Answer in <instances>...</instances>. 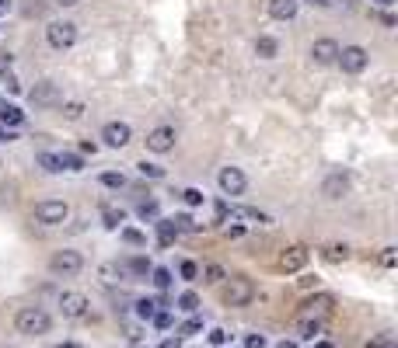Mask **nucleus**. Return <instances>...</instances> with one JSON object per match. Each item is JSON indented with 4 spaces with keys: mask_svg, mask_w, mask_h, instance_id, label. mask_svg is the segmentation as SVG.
Masks as SVG:
<instances>
[{
    "mask_svg": "<svg viewBox=\"0 0 398 348\" xmlns=\"http://www.w3.org/2000/svg\"><path fill=\"white\" fill-rule=\"evenodd\" d=\"M122 241H126V244H133V248H143V244H147V237H143L140 230H133V227H126V230H122Z\"/></svg>",
    "mask_w": 398,
    "mask_h": 348,
    "instance_id": "nucleus-28",
    "label": "nucleus"
},
{
    "mask_svg": "<svg viewBox=\"0 0 398 348\" xmlns=\"http://www.w3.org/2000/svg\"><path fill=\"white\" fill-rule=\"evenodd\" d=\"M224 289H220V303L231 307V310H241L255 300V282L248 275H224Z\"/></svg>",
    "mask_w": 398,
    "mask_h": 348,
    "instance_id": "nucleus-1",
    "label": "nucleus"
},
{
    "mask_svg": "<svg viewBox=\"0 0 398 348\" xmlns=\"http://www.w3.org/2000/svg\"><path fill=\"white\" fill-rule=\"evenodd\" d=\"M21 122H25V112H21V108L7 105V108L0 112V126H11V129H14V126H21Z\"/></svg>",
    "mask_w": 398,
    "mask_h": 348,
    "instance_id": "nucleus-19",
    "label": "nucleus"
},
{
    "mask_svg": "<svg viewBox=\"0 0 398 348\" xmlns=\"http://www.w3.org/2000/svg\"><path fill=\"white\" fill-rule=\"evenodd\" d=\"M224 279V268L220 265H206V282H220Z\"/></svg>",
    "mask_w": 398,
    "mask_h": 348,
    "instance_id": "nucleus-40",
    "label": "nucleus"
},
{
    "mask_svg": "<svg viewBox=\"0 0 398 348\" xmlns=\"http://www.w3.org/2000/svg\"><path fill=\"white\" fill-rule=\"evenodd\" d=\"M245 348H266V338H262V335H248V338H245Z\"/></svg>",
    "mask_w": 398,
    "mask_h": 348,
    "instance_id": "nucleus-43",
    "label": "nucleus"
},
{
    "mask_svg": "<svg viewBox=\"0 0 398 348\" xmlns=\"http://www.w3.org/2000/svg\"><path fill=\"white\" fill-rule=\"evenodd\" d=\"M56 157H60V168L63 171H84V161L77 154H56Z\"/></svg>",
    "mask_w": 398,
    "mask_h": 348,
    "instance_id": "nucleus-22",
    "label": "nucleus"
},
{
    "mask_svg": "<svg viewBox=\"0 0 398 348\" xmlns=\"http://www.w3.org/2000/svg\"><path fill=\"white\" fill-rule=\"evenodd\" d=\"M88 310H91V303H88L84 293H63L60 296V314L67 321H81V317H88Z\"/></svg>",
    "mask_w": 398,
    "mask_h": 348,
    "instance_id": "nucleus-8",
    "label": "nucleus"
},
{
    "mask_svg": "<svg viewBox=\"0 0 398 348\" xmlns=\"http://www.w3.org/2000/svg\"><path fill=\"white\" fill-rule=\"evenodd\" d=\"M196 307H199V296H196V293H182V296H179V310H186V314H196Z\"/></svg>",
    "mask_w": 398,
    "mask_h": 348,
    "instance_id": "nucleus-27",
    "label": "nucleus"
},
{
    "mask_svg": "<svg viewBox=\"0 0 398 348\" xmlns=\"http://www.w3.org/2000/svg\"><path fill=\"white\" fill-rule=\"evenodd\" d=\"M150 321H154V328H158V331H168V328H172V314H168V310H161V314H154Z\"/></svg>",
    "mask_w": 398,
    "mask_h": 348,
    "instance_id": "nucleus-35",
    "label": "nucleus"
},
{
    "mask_svg": "<svg viewBox=\"0 0 398 348\" xmlns=\"http://www.w3.org/2000/svg\"><path fill=\"white\" fill-rule=\"evenodd\" d=\"M28 98H32V105H56L60 101V91L53 81H39V84L28 91Z\"/></svg>",
    "mask_w": 398,
    "mask_h": 348,
    "instance_id": "nucleus-15",
    "label": "nucleus"
},
{
    "mask_svg": "<svg viewBox=\"0 0 398 348\" xmlns=\"http://www.w3.org/2000/svg\"><path fill=\"white\" fill-rule=\"evenodd\" d=\"M332 310H335V296H332V293L307 296L297 310V328L300 324H325V321L332 317Z\"/></svg>",
    "mask_w": 398,
    "mask_h": 348,
    "instance_id": "nucleus-3",
    "label": "nucleus"
},
{
    "mask_svg": "<svg viewBox=\"0 0 398 348\" xmlns=\"http://www.w3.org/2000/svg\"><path fill=\"white\" fill-rule=\"evenodd\" d=\"M335 63L342 67V74H364L367 70V63H371V56H367V49L364 46H342L339 49V56H335Z\"/></svg>",
    "mask_w": 398,
    "mask_h": 348,
    "instance_id": "nucleus-7",
    "label": "nucleus"
},
{
    "mask_svg": "<svg viewBox=\"0 0 398 348\" xmlns=\"http://www.w3.org/2000/svg\"><path fill=\"white\" fill-rule=\"evenodd\" d=\"M227 213H231V220H248V223H259V227H262V223H269V216H266V213H259V209H245V206H231Z\"/></svg>",
    "mask_w": 398,
    "mask_h": 348,
    "instance_id": "nucleus-18",
    "label": "nucleus"
},
{
    "mask_svg": "<svg viewBox=\"0 0 398 348\" xmlns=\"http://www.w3.org/2000/svg\"><path fill=\"white\" fill-rule=\"evenodd\" d=\"M101 140H105V147L122 150V147L133 140V129H129V122H105V126H101Z\"/></svg>",
    "mask_w": 398,
    "mask_h": 348,
    "instance_id": "nucleus-9",
    "label": "nucleus"
},
{
    "mask_svg": "<svg viewBox=\"0 0 398 348\" xmlns=\"http://www.w3.org/2000/svg\"><path fill=\"white\" fill-rule=\"evenodd\" d=\"M158 234H161V244H165V248L179 237V230H175V223H172V220H161V223H158Z\"/></svg>",
    "mask_w": 398,
    "mask_h": 348,
    "instance_id": "nucleus-23",
    "label": "nucleus"
},
{
    "mask_svg": "<svg viewBox=\"0 0 398 348\" xmlns=\"http://www.w3.org/2000/svg\"><path fill=\"white\" fill-rule=\"evenodd\" d=\"M311 258V251L304 248V244H290V248H283L280 251V258H276V268L280 272H300L304 265Z\"/></svg>",
    "mask_w": 398,
    "mask_h": 348,
    "instance_id": "nucleus-10",
    "label": "nucleus"
},
{
    "mask_svg": "<svg viewBox=\"0 0 398 348\" xmlns=\"http://www.w3.org/2000/svg\"><path fill=\"white\" fill-rule=\"evenodd\" d=\"M53 348H81L77 342H63V345H53Z\"/></svg>",
    "mask_w": 398,
    "mask_h": 348,
    "instance_id": "nucleus-50",
    "label": "nucleus"
},
{
    "mask_svg": "<svg viewBox=\"0 0 398 348\" xmlns=\"http://www.w3.org/2000/svg\"><path fill=\"white\" fill-rule=\"evenodd\" d=\"M53 4H56V7H77L81 0H53Z\"/></svg>",
    "mask_w": 398,
    "mask_h": 348,
    "instance_id": "nucleus-48",
    "label": "nucleus"
},
{
    "mask_svg": "<svg viewBox=\"0 0 398 348\" xmlns=\"http://www.w3.org/2000/svg\"><path fill=\"white\" fill-rule=\"evenodd\" d=\"M364 348H398V345H395V338H392V335H374V338H371Z\"/></svg>",
    "mask_w": 398,
    "mask_h": 348,
    "instance_id": "nucleus-32",
    "label": "nucleus"
},
{
    "mask_svg": "<svg viewBox=\"0 0 398 348\" xmlns=\"http://www.w3.org/2000/svg\"><path fill=\"white\" fill-rule=\"evenodd\" d=\"M297 0H269L266 4V11H269V18L273 21H294L297 18Z\"/></svg>",
    "mask_w": 398,
    "mask_h": 348,
    "instance_id": "nucleus-16",
    "label": "nucleus"
},
{
    "mask_svg": "<svg viewBox=\"0 0 398 348\" xmlns=\"http://www.w3.org/2000/svg\"><path fill=\"white\" fill-rule=\"evenodd\" d=\"M154 307H158V300H136V317H140V321H150V317L158 314Z\"/></svg>",
    "mask_w": 398,
    "mask_h": 348,
    "instance_id": "nucleus-26",
    "label": "nucleus"
},
{
    "mask_svg": "<svg viewBox=\"0 0 398 348\" xmlns=\"http://www.w3.org/2000/svg\"><path fill=\"white\" fill-rule=\"evenodd\" d=\"M67 216H70V206H67L63 199H42V202H35V209H32V220L42 223V227H63Z\"/></svg>",
    "mask_w": 398,
    "mask_h": 348,
    "instance_id": "nucleus-4",
    "label": "nucleus"
},
{
    "mask_svg": "<svg viewBox=\"0 0 398 348\" xmlns=\"http://www.w3.org/2000/svg\"><path fill=\"white\" fill-rule=\"evenodd\" d=\"M11 140H14V133H11V129H4V126H0V143H11Z\"/></svg>",
    "mask_w": 398,
    "mask_h": 348,
    "instance_id": "nucleus-47",
    "label": "nucleus"
},
{
    "mask_svg": "<svg viewBox=\"0 0 398 348\" xmlns=\"http://www.w3.org/2000/svg\"><path fill=\"white\" fill-rule=\"evenodd\" d=\"M346 192H349V174H346V171H332L325 181H321V195H325V199H332V202H335V199H342Z\"/></svg>",
    "mask_w": 398,
    "mask_h": 348,
    "instance_id": "nucleus-14",
    "label": "nucleus"
},
{
    "mask_svg": "<svg viewBox=\"0 0 398 348\" xmlns=\"http://www.w3.org/2000/svg\"><path fill=\"white\" fill-rule=\"evenodd\" d=\"M179 272H182V279H186V282H196L199 265H196V261H182V268H179Z\"/></svg>",
    "mask_w": 398,
    "mask_h": 348,
    "instance_id": "nucleus-34",
    "label": "nucleus"
},
{
    "mask_svg": "<svg viewBox=\"0 0 398 348\" xmlns=\"http://www.w3.org/2000/svg\"><path fill=\"white\" fill-rule=\"evenodd\" d=\"M307 4H314V7H332V0H307Z\"/></svg>",
    "mask_w": 398,
    "mask_h": 348,
    "instance_id": "nucleus-49",
    "label": "nucleus"
},
{
    "mask_svg": "<svg viewBox=\"0 0 398 348\" xmlns=\"http://www.w3.org/2000/svg\"><path fill=\"white\" fill-rule=\"evenodd\" d=\"M140 174H143V178H165V168H158V164H147V161H143V164H140Z\"/></svg>",
    "mask_w": 398,
    "mask_h": 348,
    "instance_id": "nucleus-37",
    "label": "nucleus"
},
{
    "mask_svg": "<svg viewBox=\"0 0 398 348\" xmlns=\"http://www.w3.org/2000/svg\"><path fill=\"white\" fill-rule=\"evenodd\" d=\"M150 275H154V286L158 289H168L172 286V272L168 268H150Z\"/></svg>",
    "mask_w": 398,
    "mask_h": 348,
    "instance_id": "nucleus-29",
    "label": "nucleus"
},
{
    "mask_svg": "<svg viewBox=\"0 0 398 348\" xmlns=\"http://www.w3.org/2000/svg\"><path fill=\"white\" fill-rule=\"evenodd\" d=\"M276 348H297V342H280Z\"/></svg>",
    "mask_w": 398,
    "mask_h": 348,
    "instance_id": "nucleus-52",
    "label": "nucleus"
},
{
    "mask_svg": "<svg viewBox=\"0 0 398 348\" xmlns=\"http://www.w3.org/2000/svg\"><path fill=\"white\" fill-rule=\"evenodd\" d=\"M11 63H14V56H11V53H0V74L11 70Z\"/></svg>",
    "mask_w": 398,
    "mask_h": 348,
    "instance_id": "nucleus-45",
    "label": "nucleus"
},
{
    "mask_svg": "<svg viewBox=\"0 0 398 348\" xmlns=\"http://www.w3.org/2000/svg\"><path fill=\"white\" fill-rule=\"evenodd\" d=\"M217 185H220V192H224V195H241V192L248 188V178H245L241 168H220V174H217Z\"/></svg>",
    "mask_w": 398,
    "mask_h": 348,
    "instance_id": "nucleus-11",
    "label": "nucleus"
},
{
    "mask_svg": "<svg viewBox=\"0 0 398 348\" xmlns=\"http://www.w3.org/2000/svg\"><path fill=\"white\" fill-rule=\"evenodd\" d=\"M46 42L53 49H70L77 42V25L74 21H49L46 25Z\"/></svg>",
    "mask_w": 398,
    "mask_h": 348,
    "instance_id": "nucleus-6",
    "label": "nucleus"
},
{
    "mask_svg": "<svg viewBox=\"0 0 398 348\" xmlns=\"http://www.w3.org/2000/svg\"><path fill=\"white\" fill-rule=\"evenodd\" d=\"M0 81H4V84H7V91H14V94H18V91H21V84H18V77H14V74H7V70H4V74H0Z\"/></svg>",
    "mask_w": 398,
    "mask_h": 348,
    "instance_id": "nucleus-42",
    "label": "nucleus"
},
{
    "mask_svg": "<svg viewBox=\"0 0 398 348\" xmlns=\"http://www.w3.org/2000/svg\"><path fill=\"white\" fill-rule=\"evenodd\" d=\"M196 331H203V321H199V317H193V321H186V324L179 328V338H193Z\"/></svg>",
    "mask_w": 398,
    "mask_h": 348,
    "instance_id": "nucleus-30",
    "label": "nucleus"
},
{
    "mask_svg": "<svg viewBox=\"0 0 398 348\" xmlns=\"http://www.w3.org/2000/svg\"><path fill=\"white\" fill-rule=\"evenodd\" d=\"M276 53H280V42L273 35H259L255 39V56L259 60H276Z\"/></svg>",
    "mask_w": 398,
    "mask_h": 348,
    "instance_id": "nucleus-17",
    "label": "nucleus"
},
{
    "mask_svg": "<svg viewBox=\"0 0 398 348\" xmlns=\"http://www.w3.org/2000/svg\"><path fill=\"white\" fill-rule=\"evenodd\" d=\"M335 56H339V42L335 39H318L311 46V63H318V67H332Z\"/></svg>",
    "mask_w": 398,
    "mask_h": 348,
    "instance_id": "nucleus-13",
    "label": "nucleus"
},
{
    "mask_svg": "<svg viewBox=\"0 0 398 348\" xmlns=\"http://www.w3.org/2000/svg\"><path fill=\"white\" fill-rule=\"evenodd\" d=\"M101 185H105V188H122V185H126V178H122V174H115V171H105V174H101Z\"/></svg>",
    "mask_w": 398,
    "mask_h": 348,
    "instance_id": "nucleus-33",
    "label": "nucleus"
},
{
    "mask_svg": "<svg viewBox=\"0 0 398 348\" xmlns=\"http://www.w3.org/2000/svg\"><path fill=\"white\" fill-rule=\"evenodd\" d=\"M314 348H335L332 342H314Z\"/></svg>",
    "mask_w": 398,
    "mask_h": 348,
    "instance_id": "nucleus-53",
    "label": "nucleus"
},
{
    "mask_svg": "<svg viewBox=\"0 0 398 348\" xmlns=\"http://www.w3.org/2000/svg\"><path fill=\"white\" fill-rule=\"evenodd\" d=\"M14 328H18V335H25V338H39V335H46V331L53 328V317H49L42 307H21V310L14 314Z\"/></svg>",
    "mask_w": 398,
    "mask_h": 348,
    "instance_id": "nucleus-2",
    "label": "nucleus"
},
{
    "mask_svg": "<svg viewBox=\"0 0 398 348\" xmlns=\"http://www.w3.org/2000/svg\"><path fill=\"white\" fill-rule=\"evenodd\" d=\"M147 150H150V154H168V150H175V129H172V126L150 129V133H147Z\"/></svg>",
    "mask_w": 398,
    "mask_h": 348,
    "instance_id": "nucleus-12",
    "label": "nucleus"
},
{
    "mask_svg": "<svg viewBox=\"0 0 398 348\" xmlns=\"http://www.w3.org/2000/svg\"><path fill=\"white\" fill-rule=\"evenodd\" d=\"M122 272H129V275H147V272H150V261L147 258H129V261H122Z\"/></svg>",
    "mask_w": 398,
    "mask_h": 348,
    "instance_id": "nucleus-20",
    "label": "nucleus"
},
{
    "mask_svg": "<svg viewBox=\"0 0 398 348\" xmlns=\"http://www.w3.org/2000/svg\"><path fill=\"white\" fill-rule=\"evenodd\" d=\"M158 348H182V338H179V335H175V338H165Z\"/></svg>",
    "mask_w": 398,
    "mask_h": 348,
    "instance_id": "nucleus-46",
    "label": "nucleus"
},
{
    "mask_svg": "<svg viewBox=\"0 0 398 348\" xmlns=\"http://www.w3.org/2000/svg\"><path fill=\"white\" fill-rule=\"evenodd\" d=\"M210 345H227V331H220V328H213V331H210Z\"/></svg>",
    "mask_w": 398,
    "mask_h": 348,
    "instance_id": "nucleus-41",
    "label": "nucleus"
},
{
    "mask_svg": "<svg viewBox=\"0 0 398 348\" xmlns=\"http://www.w3.org/2000/svg\"><path fill=\"white\" fill-rule=\"evenodd\" d=\"M182 199H186V206H203V192L199 188H186Z\"/></svg>",
    "mask_w": 398,
    "mask_h": 348,
    "instance_id": "nucleus-36",
    "label": "nucleus"
},
{
    "mask_svg": "<svg viewBox=\"0 0 398 348\" xmlns=\"http://www.w3.org/2000/svg\"><path fill=\"white\" fill-rule=\"evenodd\" d=\"M4 108H7V101H4V98H0V112H4Z\"/></svg>",
    "mask_w": 398,
    "mask_h": 348,
    "instance_id": "nucleus-55",
    "label": "nucleus"
},
{
    "mask_svg": "<svg viewBox=\"0 0 398 348\" xmlns=\"http://www.w3.org/2000/svg\"><path fill=\"white\" fill-rule=\"evenodd\" d=\"M11 7V0H0V11H7Z\"/></svg>",
    "mask_w": 398,
    "mask_h": 348,
    "instance_id": "nucleus-54",
    "label": "nucleus"
},
{
    "mask_svg": "<svg viewBox=\"0 0 398 348\" xmlns=\"http://www.w3.org/2000/svg\"><path fill=\"white\" fill-rule=\"evenodd\" d=\"M39 168H42V171H49V174H60V171H63L56 154H39Z\"/></svg>",
    "mask_w": 398,
    "mask_h": 348,
    "instance_id": "nucleus-24",
    "label": "nucleus"
},
{
    "mask_svg": "<svg viewBox=\"0 0 398 348\" xmlns=\"http://www.w3.org/2000/svg\"><path fill=\"white\" fill-rule=\"evenodd\" d=\"M374 4H378V7H392L395 0H374Z\"/></svg>",
    "mask_w": 398,
    "mask_h": 348,
    "instance_id": "nucleus-51",
    "label": "nucleus"
},
{
    "mask_svg": "<svg viewBox=\"0 0 398 348\" xmlns=\"http://www.w3.org/2000/svg\"><path fill=\"white\" fill-rule=\"evenodd\" d=\"M84 268V255L81 251H53V258H49V272L53 275H60V279H70V275H77Z\"/></svg>",
    "mask_w": 398,
    "mask_h": 348,
    "instance_id": "nucleus-5",
    "label": "nucleus"
},
{
    "mask_svg": "<svg viewBox=\"0 0 398 348\" xmlns=\"http://www.w3.org/2000/svg\"><path fill=\"white\" fill-rule=\"evenodd\" d=\"M381 265H385V268H395V265H398L395 248H385V251H381Z\"/></svg>",
    "mask_w": 398,
    "mask_h": 348,
    "instance_id": "nucleus-39",
    "label": "nucleus"
},
{
    "mask_svg": "<svg viewBox=\"0 0 398 348\" xmlns=\"http://www.w3.org/2000/svg\"><path fill=\"white\" fill-rule=\"evenodd\" d=\"M63 115H67L70 122H77V119L84 115V105H81V101H67V105H63Z\"/></svg>",
    "mask_w": 398,
    "mask_h": 348,
    "instance_id": "nucleus-31",
    "label": "nucleus"
},
{
    "mask_svg": "<svg viewBox=\"0 0 398 348\" xmlns=\"http://www.w3.org/2000/svg\"><path fill=\"white\" fill-rule=\"evenodd\" d=\"M143 220H154L158 216V202H140V209H136Z\"/></svg>",
    "mask_w": 398,
    "mask_h": 348,
    "instance_id": "nucleus-38",
    "label": "nucleus"
},
{
    "mask_svg": "<svg viewBox=\"0 0 398 348\" xmlns=\"http://www.w3.org/2000/svg\"><path fill=\"white\" fill-rule=\"evenodd\" d=\"M349 258V248L346 244H328L325 248V261H332V265H339V261Z\"/></svg>",
    "mask_w": 398,
    "mask_h": 348,
    "instance_id": "nucleus-21",
    "label": "nucleus"
},
{
    "mask_svg": "<svg viewBox=\"0 0 398 348\" xmlns=\"http://www.w3.org/2000/svg\"><path fill=\"white\" fill-rule=\"evenodd\" d=\"M101 216H105V227L115 230L122 223V209H112V206H101Z\"/></svg>",
    "mask_w": 398,
    "mask_h": 348,
    "instance_id": "nucleus-25",
    "label": "nucleus"
},
{
    "mask_svg": "<svg viewBox=\"0 0 398 348\" xmlns=\"http://www.w3.org/2000/svg\"><path fill=\"white\" fill-rule=\"evenodd\" d=\"M314 286H318V275H304L300 279V289H314Z\"/></svg>",
    "mask_w": 398,
    "mask_h": 348,
    "instance_id": "nucleus-44",
    "label": "nucleus"
}]
</instances>
